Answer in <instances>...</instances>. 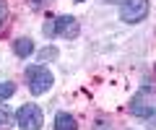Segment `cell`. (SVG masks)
I'll use <instances>...</instances> for the list:
<instances>
[{
  "label": "cell",
  "instance_id": "cell-1",
  "mask_svg": "<svg viewBox=\"0 0 156 130\" xmlns=\"http://www.w3.org/2000/svg\"><path fill=\"white\" fill-rule=\"evenodd\" d=\"M26 81H29V91H31L34 96L44 94L47 89L52 86V73L44 68V65H29L26 68Z\"/></svg>",
  "mask_w": 156,
  "mask_h": 130
},
{
  "label": "cell",
  "instance_id": "cell-2",
  "mask_svg": "<svg viewBox=\"0 0 156 130\" xmlns=\"http://www.w3.org/2000/svg\"><path fill=\"white\" fill-rule=\"evenodd\" d=\"M148 16V0H125L120 5V18L125 23H138Z\"/></svg>",
  "mask_w": 156,
  "mask_h": 130
},
{
  "label": "cell",
  "instance_id": "cell-3",
  "mask_svg": "<svg viewBox=\"0 0 156 130\" xmlns=\"http://www.w3.org/2000/svg\"><path fill=\"white\" fill-rule=\"evenodd\" d=\"M16 122L21 130H39L42 128V109L37 104H23L16 114Z\"/></svg>",
  "mask_w": 156,
  "mask_h": 130
},
{
  "label": "cell",
  "instance_id": "cell-4",
  "mask_svg": "<svg viewBox=\"0 0 156 130\" xmlns=\"http://www.w3.org/2000/svg\"><path fill=\"white\" fill-rule=\"evenodd\" d=\"M81 26L73 16H57L55 18V37H62V39H76Z\"/></svg>",
  "mask_w": 156,
  "mask_h": 130
},
{
  "label": "cell",
  "instance_id": "cell-5",
  "mask_svg": "<svg viewBox=\"0 0 156 130\" xmlns=\"http://www.w3.org/2000/svg\"><path fill=\"white\" fill-rule=\"evenodd\" d=\"M154 112H156V104L148 102L146 94H138L130 102V114H135V117H154Z\"/></svg>",
  "mask_w": 156,
  "mask_h": 130
},
{
  "label": "cell",
  "instance_id": "cell-6",
  "mask_svg": "<svg viewBox=\"0 0 156 130\" xmlns=\"http://www.w3.org/2000/svg\"><path fill=\"white\" fill-rule=\"evenodd\" d=\"M55 130H78L76 117L68 114V112H57V117H55Z\"/></svg>",
  "mask_w": 156,
  "mask_h": 130
},
{
  "label": "cell",
  "instance_id": "cell-7",
  "mask_svg": "<svg viewBox=\"0 0 156 130\" xmlns=\"http://www.w3.org/2000/svg\"><path fill=\"white\" fill-rule=\"evenodd\" d=\"M13 50H16L18 57H29V55H34V42L31 39H16L13 42Z\"/></svg>",
  "mask_w": 156,
  "mask_h": 130
},
{
  "label": "cell",
  "instance_id": "cell-8",
  "mask_svg": "<svg viewBox=\"0 0 156 130\" xmlns=\"http://www.w3.org/2000/svg\"><path fill=\"white\" fill-rule=\"evenodd\" d=\"M13 91H16V83H11V81L0 83V99H8V96H13Z\"/></svg>",
  "mask_w": 156,
  "mask_h": 130
},
{
  "label": "cell",
  "instance_id": "cell-9",
  "mask_svg": "<svg viewBox=\"0 0 156 130\" xmlns=\"http://www.w3.org/2000/svg\"><path fill=\"white\" fill-rule=\"evenodd\" d=\"M39 62H47V60H55V57H57V50H55V47H47V50H42V52H39Z\"/></svg>",
  "mask_w": 156,
  "mask_h": 130
},
{
  "label": "cell",
  "instance_id": "cell-10",
  "mask_svg": "<svg viewBox=\"0 0 156 130\" xmlns=\"http://www.w3.org/2000/svg\"><path fill=\"white\" fill-rule=\"evenodd\" d=\"M8 122H11V112H8L5 104H0V128H3V125H8Z\"/></svg>",
  "mask_w": 156,
  "mask_h": 130
},
{
  "label": "cell",
  "instance_id": "cell-11",
  "mask_svg": "<svg viewBox=\"0 0 156 130\" xmlns=\"http://www.w3.org/2000/svg\"><path fill=\"white\" fill-rule=\"evenodd\" d=\"M42 31H44V37H47V39H50V37H55V21H47Z\"/></svg>",
  "mask_w": 156,
  "mask_h": 130
},
{
  "label": "cell",
  "instance_id": "cell-12",
  "mask_svg": "<svg viewBox=\"0 0 156 130\" xmlns=\"http://www.w3.org/2000/svg\"><path fill=\"white\" fill-rule=\"evenodd\" d=\"M5 16H8V8H5V3L0 0V26H3V21H5Z\"/></svg>",
  "mask_w": 156,
  "mask_h": 130
},
{
  "label": "cell",
  "instance_id": "cell-13",
  "mask_svg": "<svg viewBox=\"0 0 156 130\" xmlns=\"http://www.w3.org/2000/svg\"><path fill=\"white\" fill-rule=\"evenodd\" d=\"M39 3H42V0H31V5H39Z\"/></svg>",
  "mask_w": 156,
  "mask_h": 130
},
{
  "label": "cell",
  "instance_id": "cell-14",
  "mask_svg": "<svg viewBox=\"0 0 156 130\" xmlns=\"http://www.w3.org/2000/svg\"><path fill=\"white\" fill-rule=\"evenodd\" d=\"M76 3H83V0H76Z\"/></svg>",
  "mask_w": 156,
  "mask_h": 130
}]
</instances>
